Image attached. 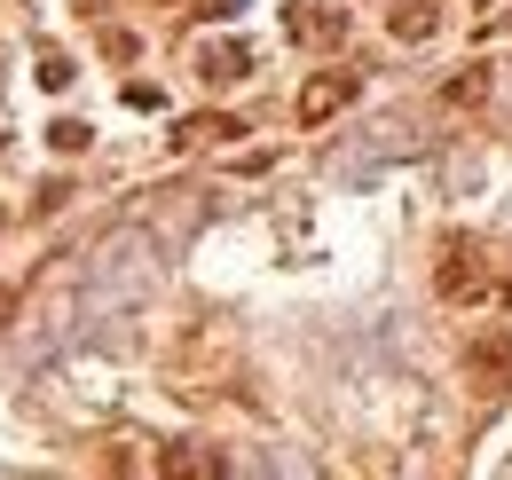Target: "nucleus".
Listing matches in <instances>:
<instances>
[{"instance_id": "obj_9", "label": "nucleus", "mask_w": 512, "mask_h": 480, "mask_svg": "<svg viewBox=\"0 0 512 480\" xmlns=\"http://www.w3.org/2000/svg\"><path fill=\"white\" fill-rule=\"evenodd\" d=\"M237 8H245V0H205V16H237Z\"/></svg>"}, {"instance_id": "obj_8", "label": "nucleus", "mask_w": 512, "mask_h": 480, "mask_svg": "<svg viewBox=\"0 0 512 480\" xmlns=\"http://www.w3.org/2000/svg\"><path fill=\"white\" fill-rule=\"evenodd\" d=\"M394 32H402V40H426V32H434V8H402Z\"/></svg>"}, {"instance_id": "obj_1", "label": "nucleus", "mask_w": 512, "mask_h": 480, "mask_svg": "<svg viewBox=\"0 0 512 480\" xmlns=\"http://www.w3.org/2000/svg\"><path fill=\"white\" fill-rule=\"evenodd\" d=\"M150 276H158V244L142 237V229H119V237L95 252V276H87V292H95L103 307H119V300H134Z\"/></svg>"}, {"instance_id": "obj_2", "label": "nucleus", "mask_w": 512, "mask_h": 480, "mask_svg": "<svg viewBox=\"0 0 512 480\" xmlns=\"http://www.w3.org/2000/svg\"><path fill=\"white\" fill-rule=\"evenodd\" d=\"M284 32L308 40V48H331V40L347 32V8H331V0H292V8H284Z\"/></svg>"}, {"instance_id": "obj_7", "label": "nucleus", "mask_w": 512, "mask_h": 480, "mask_svg": "<svg viewBox=\"0 0 512 480\" xmlns=\"http://www.w3.org/2000/svg\"><path fill=\"white\" fill-rule=\"evenodd\" d=\"M442 292H449V300H465V292H473V268H465V244L449 252V268H442Z\"/></svg>"}, {"instance_id": "obj_6", "label": "nucleus", "mask_w": 512, "mask_h": 480, "mask_svg": "<svg viewBox=\"0 0 512 480\" xmlns=\"http://www.w3.org/2000/svg\"><path fill=\"white\" fill-rule=\"evenodd\" d=\"M221 134H245V126H237V119H190L174 142H221Z\"/></svg>"}, {"instance_id": "obj_4", "label": "nucleus", "mask_w": 512, "mask_h": 480, "mask_svg": "<svg viewBox=\"0 0 512 480\" xmlns=\"http://www.w3.org/2000/svg\"><path fill=\"white\" fill-rule=\"evenodd\" d=\"M473 378H481L489 394H505L512 386V339H481V347H473Z\"/></svg>"}, {"instance_id": "obj_5", "label": "nucleus", "mask_w": 512, "mask_h": 480, "mask_svg": "<svg viewBox=\"0 0 512 480\" xmlns=\"http://www.w3.org/2000/svg\"><path fill=\"white\" fill-rule=\"evenodd\" d=\"M245 48H237V40H229V48H205V56H197V71H205V79H213V87H221V79H245Z\"/></svg>"}, {"instance_id": "obj_3", "label": "nucleus", "mask_w": 512, "mask_h": 480, "mask_svg": "<svg viewBox=\"0 0 512 480\" xmlns=\"http://www.w3.org/2000/svg\"><path fill=\"white\" fill-rule=\"evenodd\" d=\"M355 95V71H331V79H308V95H300V119L316 126V119H331L339 103Z\"/></svg>"}]
</instances>
